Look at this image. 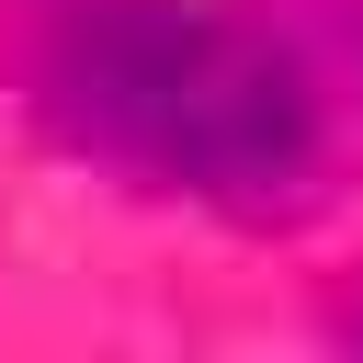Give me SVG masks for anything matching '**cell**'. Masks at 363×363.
Listing matches in <instances>:
<instances>
[{
  "mask_svg": "<svg viewBox=\"0 0 363 363\" xmlns=\"http://www.w3.org/2000/svg\"><path fill=\"white\" fill-rule=\"evenodd\" d=\"M23 79L68 147L238 227H295L329 193L306 57L227 0H23Z\"/></svg>",
  "mask_w": 363,
  "mask_h": 363,
  "instance_id": "1",
  "label": "cell"
},
{
  "mask_svg": "<svg viewBox=\"0 0 363 363\" xmlns=\"http://www.w3.org/2000/svg\"><path fill=\"white\" fill-rule=\"evenodd\" d=\"M352 340H363V306H352Z\"/></svg>",
  "mask_w": 363,
  "mask_h": 363,
  "instance_id": "2",
  "label": "cell"
}]
</instances>
